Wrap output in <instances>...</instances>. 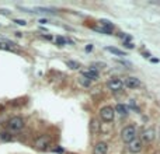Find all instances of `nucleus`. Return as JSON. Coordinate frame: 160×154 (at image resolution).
Returning a JSON list of instances; mask_svg holds the SVG:
<instances>
[{
  "mask_svg": "<svg viewBox=\"0 0 160 154\" xmlns=\"http://www.w3.org/2000/svg\"><path fill=\"white\" fill-rule=\"evenodd\" d=\"M82 76L91 81V80H97V79H98V72H97L94 67H87V69H84L82 72Z\"/></svg>",
  "mask_w": 160,
  "mask_h": 154,
  "instance_id": "20e7f679",
  "label": "nucleus"
},
{
  "mask_svg": "<svg viewBox=\"0 0 160 154\" xmlns=\"http://www.w3.org/2000/svg\"><path fill=\"white\" fill-rule=\"evenodd\" d=\"M0 139L4 140V142H9V140H11V135L7 132H3V133H0Z\"/></svg>",
  "mask_w": 160,
  "mask_h": 154,
  "instance_id": "2eb2a0df",
  "label": "nucleus"
},
{
  "mask_svg": "<svg viewBox=\"0 0 160 154\" xmlns=\"http://www.w3.org/2000/svg\"><path fill=\"white\" fill-rule=\"evenodd\" d=\"M142 139L145 140V142H148V143L153 142V139H154V130L152 129V127L145 129V130H143V133H142Z\"/></svg>",
  "mask_w": 160,
  "mask_h": 154,
  "instance_id": "9d476101",
  "label": "nucleus"
},
{
  "mask_svg": "<svg viewBox=\"0 0 160 154\" xmlns=\"http://www.w3.org/2000/svg\"><path fill=\"white\" fill-rule=\"evenodd\" d=\"M14 23L15 24H18V25H25L27 24V21H24V20H14Z\"/></svg>",
  "mask_w": 160,
  "mask_h": 154,
  "instance_id": "a211bd4d",
  "label": "nucleus"
},
{
  "mask_svg": "<svg viewBox=\"0 0 160 154\" xmlns=\"http://www.w3.org/2000/svg\"><path fill=\"white\" fill-rule=\"evenodd\" d=\"M115 111H117L119 115L125 116V115L128 114V106H127V105H124V104H118V105L115 106Z\"/></svg>",
  "mask_w": 160,
  "mask_h": 154,
  "instance_id": "f8f14e48",
  "label": "nucleus"
},
{
  "mask_svg": "<svg viewBox=\"0 0 160 154\" xmlns=\"http://www.w3.org/2000/svg\"><path fill=\"white\" fill-rule=\"evenodd\" d=\"M7 126H9L10 130L18 132V130H21L23 127L25 126V123H24V119H23V118H20V116H14V118H11V119L9 121Z\"/></svg>",
  "mask_w": 160,
  "mask_h": 154,
  "instance_id": "f03ea898",
  "label": "nucleus"
},
{
  "mask_svg": "<svg viewBox=\"0 0 160 154\" xmlns=\"http://www.w3.org/2000/svg\"><path fill=\"white\" fill-rule=\"evenodd\" d=\"M107 85H108V88L111 91H119L122 87H124V83H122L121 79H111Z\"/></svg>",
  "mask_w": 160,
  "mask_h": 154,
  "instance_id": "0eeeda50",
  "label": "nucleus"
},
{
  "mask_svg": "<svg viewBox=\"0 0 160 154\" xmlns=\"http://www.w3.org/2000/svg\"><path fill=\"white\" fill-rule=\"evenodd\" d=\"M13 45H14V44L10 42V41L0 40V49H2V51H13Z\"/></svg>",
  "mask_w": 160,
  "mask_h": 154,
  "instance_id": "9b49d317",
  "label": "nucleus"
},
{
  "mask_svg": "<svg viewBox=\"0 0 160 154\" xmlns=\"http://www.w3.org/2000/svg\"><path fill=\"white\" fill-rule=\"evenodd\" d=\"M100 116H101V119H103L104 122H112V119H114V116H115V112L111 106H104V108H101V111H100Z\"/></svg>",
  "mask_w": 160,
  "mask_h": 154,
  "instance_id": "7ed1b4c3",
  "label": "nucleus"
},
{
  "mask_svg": "<svg viewBox=\"0 0 160 154\" xmlns=\"http://www.w3.org/2000/svg\"><path fill=\"white\" fill-rule=\"evenodd\" d=\"M108 151V144L104 142H100L94 146V154H107Z\"/></svg>",
  "mask_w": 160,
  "mask_h": 154,
  "instance_id": "1a4fd4ad",
  "label": "nucleus"
},
{
  "mask_svg": "<svg viewBox=\"0 0 160 154\" xmlns=\"http://www.w3.org/2000/svg\"><path fill=\"white\" fill-rule=\"evenodd\" d=\"M80 84L84 85V87H89V85H90V80H87L86 77H82V79H80Z\"/></svg>",
  "mask_w": 160,
  "mask_h": 154,
  "instance_id": "dca6fc26",
  "label": "nucleus"
},
{
  "mask_svg": "<svg viewBox=\"0 0 160 154\" xmlns=\"http://www.w3.org/2000/svg\"><path fill=\"white\" fill-rule=\"evenodd\" d=\"M56 42H58V45H63V44L66 42V40H65V38H62V36H58Z\"/></svg>",
  "mask_w": 160,
  "mask_h": 154,
  "instance_id": "f3484780",
  "label": "nucleus"
},
{
  "mask_svg": "<svg viewBox=\"0 0 160 154\" xmlns=\"http://www.w3.org/2000/svg\"><path fill=\"white\" fill-rule=\"evenodd\" d=\"M124 83V85L127 88H138V87H141V81H139V79H136V77H127L125 79V81H122Z\"/></svg>",
  "mask_w": 160,
  "mask_h": 154,
  "instance_id": "6e6552de",
  "label": "nucleus"
},
{
  "mask_svg": "<svg viewBox=\"0 0 160 154\" xmlns=\"http://www.w3.org/2000/svg\"><path fill=\"white\" fill-rule=\"evenodd\" d=\"M39 23H41V24H46L48 21H46V20H39Z\"/></svg>",
  "mask_w": 160,
  "mask_h": 154,
  "instance_id": "aec40b11",
  "label": "nucleus"
},
{
  "mask_svg": "<svg viewBox=\"0 0 160 154\" xmlns=\"http://www.w3.org/2000/svg\"><path fill=\"white\" fill-rule=\"evenodd\" d=\"M66 65L70 67V69H73V70H76V69H79V67H80V63H79V62H76V60H67Z\"/></svg>",
  "mask_w": 160,
  "mask_h": 154,
  "instance_id": "4468645a",
  "label": "nucleus"
},
{
  "mask_svg": "<svg viewBox=\"0 0 160 154\" xmlns=\"http://www.w3.org/2000/svg\"><path fill=\"white\" fill-rule=\"evenodd\" d=\"M125 48L132 49V48H133V44H132V42H127V41H125Z\"/></svg>",
  "mask_w": 160,
  "mask_h": 154,
  "instance_id": "6ab92c4d",
  "label": "nucleus"
},
{
  "mask_svg": "<svg viewBox=\"0 0 160 154\" xmlns=\"http://www.w3.org/2000/svg\"><path fill=\"white\" fill-rule=\"evenodd\" d=\"M121 139L125 143H131L133 139H136V129L133 126H125L121 130Z\"/></svg>",
  "mask_w": 160,
  "mask_h": 154,
  "instance_id": "f257e3e1",
  "label": "nucleus"
},
{
  "mask_svg": "<svg viewBox=\"0 0 160 154\" xmlns=\"http://www.w3.org/2000/svg\"><path fill=\"white\" fill-rule=\"evenodd\" d=\"M49 144H51V139H49L48 136H41L39 139H37V142H35V147L39 148V150H45Z\"/></svg>",
  "mask_w": 160,
  "mask_h": 154,
  "instance_id": "39448f33",
  "label": "nucleus"
},
{
  "mask_svg": "<svg viewBox=\"0 0 160 154\" xmlns=\"http://www.w3.org/2000/svg\"><path fill=\"white\" fill-rule=\"evenodd\" d=\"M128 148L131 153H139L142 150V140L141 139H133L131 143H128Z\"/></svg>",
  "mask_w": 160,
  "mask_h": 154,
  "instance_id": "423d86ee",
  "label": "nucleus"
},
{
  "mask_svg": "<svg viewBox=\"0 0 160 154\" xmlns=\"http://www.w3.org/2000/svg\"><path fill=\"white\" fill-rule=\"evenodd\" d=\"M107 51L111 52V53H114V55H118V56H125V55H127L124 51H121V49H118V48H112V46H108Z\"/></svg>",
  "mask_w": 160,
  "mask_h": 154,
  "instance_id": "ddd939ff",
  "label": "nucleus"
}]
</instances>
